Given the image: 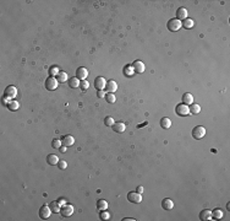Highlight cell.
<instances>
[{"instance_id": "16", "label": "cell", "mask_w": 230, "mask_h": 221, "mask_svg": "<svg viewBox=\"0 0 230 221\" xmlns=\"http://www.w3.org/2000/svg\"><path fill=\"white\" fill-rule=\"evenodd\" d=\"M80 79L78 77H76V76H74V77H71L70 80H67V84H69V86L71 87V88H77V87H80Z\"/></svg>"}, {"instance_id": "1", "label": "cell", "mask_w": 230, "mask_h": 221, "mask_svg": "<svg viewBox=\"0 0 230 221\" xmlns=\"http://www.w3.org/2000/svg\"><path fill=\"white\" fill-rule=\"evenodd\" d=\"M181 27H183V22L180 21V20H177V18L169 20V22H168V29L170 32H177Z\"/></svg>"}, {"instance_id": "40", "label": "cell", "mask_w": 230, "mask_h": 221, "mask_svg": "<svg viewBox=\"0 0 230 221\" xmlns=\"http://www.w3.org/2000/svg\"><path fill=\"white\" fill-rule=\"evenodd\" d=\"M59 150H60V151H61V152H65V151H66V146H61V147H60Z\"/></svg>"}, {"instance_id": "6", "label": "cell", "mask_w": 230, "mask_h": 221, "mask_svg": "<svg viewBox=\"0 0 230 221\" xmlns=\"http://www.w3.org/2000/svg\"><path fill=\"white\" fill-rule=\"evenodd\" d=\"M127 199H129V202L138 204V203L142 202V195L139 194V193H137V192H130L127 194Z\"/></svg>"}, {"instance_id": "28", "label": "cell", "mask_w": 230, "mask_h": 221, "mask_svg": "<svg viewBox=\"0 0 230 221\" xmlns=\"http://www.w3.org/2000/svg\"><path fill=\"white\" fill-rule=\"evenodd\" d=\"M7 108H9L10 110H17V109L20 108V105H18L17 101H10L9 105H7Z\"/></svg>"}, {"instance_id": "34", "label": "cell", "mask_w": 230, "mask_h": 221, "mask_svg": "<svg viewBox=\"0 0 230 221\" xmlns=\"http://www.w3.org/2000/svg\"><path fill=\"white\" fill-rule=\"evenodd\" d=\"M52 146H53L54 149H60V147H61V140L54 139L53 141H52Z\"/></svg>"}, {"instance_id": "22", "label": "cell", "mask_w": 230, "mask_h": 221, "mask_svg": "<svg viewBox=\"0 0 230 221\" xmlns=\"http://www.w3.org/2000/svg\"><path fill=\"white\" fill-rule=\"evenodd\" d=\"M161 127H162L163 129H169V128L172 127V120L169 119V118H166V117L162 118V119H161Z\"/></svg>"}, {"instance_id": "20", "label": "cell", "mask_w": 230, "mask_h": 221, "mask_svg": "<svg viewBox=\"0 0 230 221\" xmlns=\"http://www.w3.org/2000/svg\"><path fill=\"white\" fill-rule=\"evenodd\" d=\"M183 103L188 106V105H192L193 103V96L191 94H184L183 96Z\"/></svg>"}, {"instance_id": "32", "label": "cell", "mask_w": 230, "mask_h": 221, "mask_svg": "<svg viewBox=\"0 0 230 221\" xmlns=\"http://www.w3.org/2000/svg\"><path fill=\"white\" fill-rule=\"evenodd\" d=\"M105 99H107V102H109V103H114V102L116 101V98H115V95H114V94H108V95L105 96Z\"/></svg>"}, {"instance_id": "24", "label": "cell", "mask_w": 230, "mask_h": 221, "mask_svg": "<svg viewBox=\"0 0 230 221\" xmlns=\"http://www.w3.org/2000/svg\"><path fill=\"white\" fill-rule=\"evenodd\" d=\"M49 206H50L52 211L55 213V214H56V213H60V210H61V205L59 204V202H52Z\"/></svg>"}, {"instance_id": "4", "label": "cell", "mask_w": 230, "mask_h": 221, "mask_svg": "<svg viewBox=\"0 0 230 221\" xmlns=\"http://www.w3.org/2000/svg\"><path fill=\"white\" fill-rule=\"evenodd\" d=\"M175 112H176V114L180 116V117H186L187 114H190V109H188V107H187L186 105L180 103V105L176 106Z\"/></svg>"}, {"instance_id": "9", "label": "cell", "mask_w": 230, "mask_h": 221, "mask_svg": "<svg viewBox=\"0 0 230 221\" xmlns=\"http://www.w3.org/2000/svg\"><path fill=\"white\" fill-rule=\"evenodd\" d=\"M132 69H134L135 73L142 74L146 68H145V64L141 62V60H136V62H134V64H132Z\"/></svg>"}, {"instance_id": "41", "label": "cell", "mask_w": 230, "mask_h": 221, "mask_svg": "<svg viewBox=\"0 0 230 221\" xmlns=\"http://www.w3.org/2000/svg\"><path fill=\"white\" fill-rule=\"evenodd\" d=\"M135 219H132V217H126V219H123V221H134Z\"/></svg>"}, {"instance_id": "33", "label": "cell", "mask_w": 230, "mask_h": 221, "mask_svg": "<svg viewBox=\"0 0 230 221\" xmlns=\"http://www.w3.org/2000/svg\"><path fill=\"white\" fill-rule=\"evenodd\" d=\"M80 87H81V90H83V91H86V90H88V87H89V83L87 81V80H82V81L80 83Z\"/></svg>"}, {"instance_id": "21", "label": "cell", "mask_w": 230, "mask_h": 221, "mask_svg": "<svg viewBox=\"0 0 230 221\" xmlns=\"http://www.w3.org/2000/svg\"><path fill=\"white\" fill-rule=\"evenodd\" d=\"M224 216L223 214V210L222 209H214L213 211H212V217L215 219V220H222Z\"/></svg>"}, {"instance_id": "30", "label": "cell", "mask_w": 230, "mask_h": 221, "mask_svg": "<svg viewBox=\"0 0 230 221\" xmlns=\"http://www.w3.org/2000/svg\"><path fill=\"white\" fill-rule=\"evenodd\" d=\"M99 217H101V220H109V217H110V214H109L107 210H101Z\"/></svg>"}, {"instance_id": "31", "label": "cell", "mask_w": 230, "mask_h": 221, "mask_svg": "<svg viewBox=\"0 0 230 221\" xmlns=\"http://www.w3.org/2000/svg\"><path fill=\"white\" fill-rule=\"evenodd\" d=\"M104 123H105V125H107V127H113V125H114V123H115V120H114L112 117H105Z\"/></svg>"}, {"instance_id": "29", "label": "cell", "mask_w": 230, "mask_h": 221, "mask_svg": "<svg viewBox=\"0 0 230 221\" xmlns=\"http://www.w3.org/2000/svg\"><path fill=\"white\" fill-rule=\"evenodd\" d=\"M60 73V70H59V68L56 66V65H53V66H50L49 68V74H50V76H58V74Z\"/></svg>"}, {"instance_id": "5", "label": "cell", "mask_w": 230, "mask_h": 221, "mask_svg": "<svg viewBox=\"0 0 230 221\" xmlns=\"http://www.w3.org/2000/svg\"><path fill=\"white\" fill-rule=\"evenodd\" d=\"M58 84H59V81L56 80V77H53V76L48 77L45 80V87H47V90H49V91H54V90L58 87Z\"/></svg>"}, {"instance_id": "11", "label": "cell", "mask_w": 230, "mask_h": 221, "mask_svg": "<svg viewBox=\"0 0 230 221\" xmlns=\"http://www.w3.org/2000/svg\"><path fill=\"white\" fill-rule=\"evenodd\" d=\"M88 76V70L86 68H78L76 70V77H78L80 80H86V77Z\"/></svg>"}, {"instance_id": "13", "label": "cell", "mask_w": 230, "mask_h": 221, "mask_svg": "<svg viewBox=\"0 0 230 221\" xmlns=\"http://www.w3.org/2000/svg\"><path fill=\"white\" fill-rule=\"evenodd\" d=\"M74 143H75V139H74L72 135H65V136H63V139H61V144H63L64 146H66V147L74 145Z\"/></svg>"}, {"instance_id": "17", "label": "cell", "mask_w": 230, "mask_h": 221, "mask_svg": "<svg viewBox=\"0 0 230 221\" xmlns=\"http://www.w3.org/2000/svg\"><path fill=\"white\" fill-rule=\"evenodd\" d=\"M47 162L50 165V166H55L59 162V157L56 155H54V154H50V155L47 156Z\"/></svg>"}, {"instance_id": "39", "label": "cell", "mask_w": 230, "mask_h": 221, "mask_svg": "<svg viewBox=\"0 0 230 221\" xmlns=\"http://www.w3.org/2000/svg\"><path fill=\"white\" fill-rule=\"evenodd\" d=\"M143 192V187L142 186H139V187H137V193H139V194H141Z\"/></svg>"}, {"instance_id": "35", "label": "cell", "mask_w": 230, "mask_h": 221, "mask_svg": "<svg viewBox=\"0 0 230 221\" xmlns=\"http://www.w3.org/2000/svg\"><path fill=\"white\" fill-rule=\"evenodd\" d=\"M58 167H59L60 169H65V168L67 167V164H66L65 160H59V162H58Z\"/></svg>"}, {"instance_id": "12", "label": "cell", "mask_w": 230, "mask_h": 221, "mask_svg": "<svg viewBox=\"0 0 230 221\" xmlns=\"http://www.w3.org/2000/svg\"><path fill=\"white\" fill-rule=\"evenodd\" d=\"M176 18L180 21H184L185 18H187V10L185 7H179L176 11Z\"/></svg>"}, {"instance_id": "37", "label": "cell", "mask_w": 230, "mask_h": 221, "mask_svg": "<svg viewBox=\"0 0 230 221\" xmlns=\"http://www.w3.org/2000/svg\"><path fill=\"white\" fill-rule=\"evenodd\" d=\"M97 96H98L99 98H103V97H105V92H104V91H98V92H97Z\"/></svg>"}, {"instance_id": "2", "label": "cell", "mask_w": 230, "mask_h": 221, "mask_svg": "<svg viewBox=\"0 0 230 221\" xmlns=\"http://www.w3.org/2000/svg\"><path fill=\"white\" fill-rule=\"evenodd\" d=\"M204 135H206V129H204L203 127L197 125V127L193 128V130H192V136H193V139H196V140H201Z\"/></svg>"}, {"instance_id": "10", "label": "cell", "mask_w": 230, "mask_h": 221, "mask_svg": "<svg viewBox=\"0 0 230 221\" xmlns=\"http://www.w3.org/2000/svg\"><path fill=\"white\" fill-rule=\"evenodd\" d=\"M17 95V90L15 86H7L5 88V97L7 98H15V96Z\"/></svg>"}, {"instance_id": "18", "label": "cell", "mask_w": 230, "mask_h": 221, "mask_svg": "<svg viewBox=\"0 0 230 221\" xmlns=\"http://www.w3.org/2000/svg\"><path fill=\"white\" fill-rule=\"evenodd\" d=\"M199 219L202 221H207V220H212V211L211 210H203L199 214Z\"/></svg>"}, {"instance_id": "26", "label": "cell", "mask_w": 230, "mask_h": 221, "mask_svg": "<svg viewBox=\"0 0 230 221\" xmlns=\"http://www.w3.org/2000/svg\"><path fill=\"white\" fill-rule=\"evenodd\" d=\"M56 80H58L59 83H66L67 81V74H66V71H60L58 74V76H56Z\"/></svg>"}, {"instance_id": "8", "label": "cell", "mask_w": 230, "mask_h": 221, "mask_svg": "<svg viewBox=\"0 0 230 221\" xmlns=\"http://www.w3.org/2000/svg\"><path fill=\"white\" fill-rule=\"evenodd\" d=\"M94 86H96V88L98 90V91H103V90L105 88V86H107L105 79L102 77V76L96 77V80H94Z\"/></svg>"}, {"instance_id": "23", "label": "cell", "mask_w": 230, "mask_h": 221, "mask_svg": "<svg viewBox=\"0 0 230 221\" xmlns=\"http://www.w3.org/2000/svg\"><path fill=\"white\" fill-rule=\"evenodd\" d=\"M188 109H190V113H192V114H198L199 112H201V107H199V105H197V103L190 105Z\"/></svg>"}, {"instance_id": "15", "label": "cell", "mask_w": 230, "mask_h": 221, "mask_svg": "<svg viewBox=\"0 0 230 221\" xmlns=\"http://www.w3.org/2000/svg\"><path fill=\"white\" fill-rule=\"evenodd\" d=\"M162 206L165 210H172L174 208V202H173L172 199L165 198V199H163V202H162Z\"/></svg>"}, {"instance_id": "19", "label": "cell", "mask_w": 230, "mask_h": 221, "mask_svg": "<svg viewBox=\"0 0 230 221\" xmlns=\"http://www.w3.org/2000/svg\"><path fill=\"white\" fill-rule=\"evenodd\" d=\"M113 129L115 130L116 133H124L125 129H126V127H125V124L123 122H116V123H114Z\"/></svg>"}, {"instance_id": "27", "label": "cell", "mask_w": 230, "mask_h": 221, "mask_svg": "<svg viewBox=\"0 0 230 221\" xmlns=\"http://www.w3.org/2000/svg\"><path fill=\"white\" fill-rule=\"evenodd\" d=\"M193 25H195V22H193V20H191V18H185L184 20V22H183V26L185 27V28H192L193 27Z\"/></svg>"}, {"instance_id": "3", "label": "cell", "mask_w": 230, "mask_h": 221, "mask_svg": "<svg viewBox=\"0 0 230 221\" xmlns=\"http://www.w3.org/2000/svg\"><path fill=\"white\" fill-rule=\"evenodd\" d=\"M52 209L49 205H43L41 209H39V217H41L42 220H47L49 219V216L52 215Z\"/></svg>"}, {"instance_id": "36", "label": "cell", "mask_w": 230, "mask_h": 221, "mask_svg": "<svg viewBox=\"0 0 230 221\" xmlns=\"http://www.w3.org/2000/svg\"><path fill=\"white\" fill-rule=\"evenodd\" d=\"M124 73H125V74H126L127 76H131V75H132L131 68H130V66H126V68H125V71H124Z\"/></svg>"}, {"instance_id": "14", "label": "cell", "mask_w": 230, "mask_h": 221, "mask_svg": "<svg viewBox=\"0 0 230 221\" xmlns=\"http://www.w3.org/2000/svg\"><path fill=\"white\" fill-rule=\"evenodd\" d=\"M105 88H107V91H108L109 94H113V92H115L116 90H118V84L114 81V80H110V81L107 83Z\"/></svg>"}, {"instance_id": "25", "label": "cell", "mask_w": 230, "mask_h": 221, "mask_svg": "<svg viewBox=\"0 0 230 221\" xmlns=\"http://www.w3.org/2000/svg\"><path fill=\"white\" fill-rule=\"evenodd\" d=\"M97 209L98 210H107L108 209V203L103 199H99L97 202Z\"/></svg>"}, {"instance_id": "7", "label": "cell", "mask_w": 230, "mask_h": 221, "mask_svg": "<svg viewBox=\"0 0 230 221\" xmlns=\"http://www.w3.org/2000/svg\"><path fill=\"white\" fill-rule=\"evenodd\" d=\"M60 214H61L64 217L71 216L74 214V206L71 204H65L61 206V210H60Z\"/></svg>"}, {"instance_id": "38", "label": "cell", "mask_w": 230, "mask_h": 221, "mask_svg": "<svg viewBox=\"0 0 230 221\" xmlns=\"http://www.w3.org/2000/svg\"><path fill=\"white\" fill-rule=\"evenodd\" d=\"M58 202H59V204H60V205H61V206L66 204V200H65V199H63V198H60V199L58 200Z\"/></svg>"}]
</instances>
